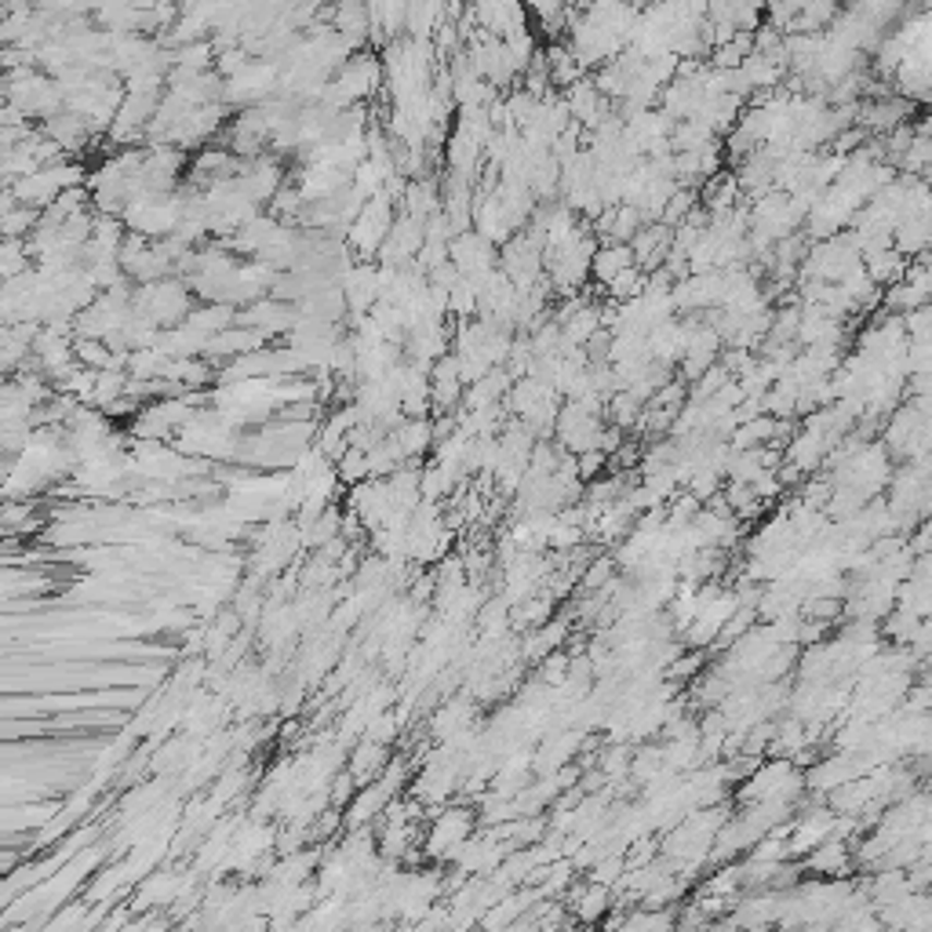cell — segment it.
<instances>
[{
    "mask_svg": "<svg viewBox=\"0 0 932 932\" xmlns=\"http://www.w3.org/2000/svg\"><path fill=\"white\" fill-rule=\"evenodd\" d=\"M598 248H601V241L594 237L590 226H579V230H572L565 241L547 244V280H550V288H558L561 296H572V291H576L583 280L590 277Z\"/></svg>",
    "mask_w": 932,
    "mask_h": 932,
    "instance_id": "1",
    "label": "cell"
},
{
    "mask_svg": "<svg viewBox=\"0 0 932 932\" xmlns=\"http://www.w3.org/2000/svg\"><path fill=\"white\" fill-rule=\"evenodd\" d=\"M805 773L790 762V757H776V762L754 765V773L746 776V784L740 790L743 805H757V801H787V805H798L801 794H805Z\"/></svg>",
    "mask_w": 932,
    "mask_h": 932,
    "instance_id": "2",
    "label": "cell"
},
{
    "mask_svg": "<svg viewBox=\"0 0 932 932\" xmlns=\"http://www.w3.org/2000/svg\"><path fill=\"white\" fill-rule=\"evenodd\" d=\"M470 838H474V812H470V809H459V805H449V809H441L438 816H433V823H430V831H427V838H422V845H427V856H430V860L452 863L455 852H459Z\"/></svg>",
    "mask_w": 932,
    "mask_h": 932,
    "instance_id": "3",
    "label": "cell"
},
{
    "mask_svg": "<svg viewBox=\"0 0 932 932\" xmlns=\"http://www.w3.org/2000/svg\"><path fill=\"white\" fill-rule=\"evenodd\" d=\"M40 135L51 139V143H56V146H62V154H67V150L73 154V150L88 146V139L95 135V128H92L88 121H84V117L70 113V110H62V113L51 117V121L40 124Z\"/></svg>",
    "mask_w": 932,
    "mask_h": 932,
    "instance_id": "4",
    "label": "cell"
},
{
    "mask_svg": "<svg viewBox=\"0 0 932 932\" xmlns=\"http://www.w3.org/2000/svg\"><path fill=\"white\" fill-rule=\"evenodd\" d=\"M386 765H390V746H383V743H375V740H368V736H361V743H357L354 754H350V765H346V773L357 779V787H368V784H375V779L386 773Z\"/></svg>",
    "mask_w": 932,
    "mask_h": 932,
    "instance_id": "5",
    "label": "cell"
},
{
    "mask_svg": "<svg viewBox=\"0 0 932 932\" xmlns=\"http://www.w3.org/2000/svg\"><path fill=\"white\" fill-rule=\"evenodd\" d=\"M637 259H634V248L631 244H601L598 255H594V270L590 277L598 280L601 288H609L616 277H623L626 270H634Z\"/></svg>",
    "mask_w": 932,
    "mask_h": 932,
    "instance_id": "6",
    "label": "cell"
},
{
    "mask_svg": "<svg viewBox=\"0 0 932 932\" xmlns=\"http://www.w3.org/2000/svg\"><path fill=\"white\" fill-rule=\"evenodd\" d=\"M801 871H816L823 877H841L849 871V849H845V838H831L823 841L820 849H812L805 860H801Z\"/></svg>",
    "mask_w": 932,
    "mask_h": 932,
    "instance_id": "7",
    "label": "cell"
},
{
    "mask_svg": "<svg viewBox=\"0 0 932 932\" xmlns=\"http://www.w3.org/2000/svg\"><path fill=\"white\" fill-rule=\"evenodd\" d=\"M572 915H576L579 921H601L605 915H609L612 907V888L609 885H598V882H583V888H576V896H572Z\"/></svg>",
    "mask_w": 932,
    "mask_h": 932,
    "instance_id": "8",
    "label": "cell"
},
{
    "mask_svg": "<svg viewBox=\"0 0 932 932\" xmlns=\"http://www.w3.org/2000/svg\"><path fill=\"white\" fill-rule=\"evenodd\" d=\"M335 474H339V481L343 485H361V481H368L372 478V474H368V455L365 452H357V449H346V455L339 463H335Z\"/></svg>",
    "mask_w": 932,
    "mask_h": 932,
    "instance_id": "9",
    "label": "cell"
},
{
    "mask_svg": "<svg viewBox=\"0 0 932 932\" xmlns=\"http://www.w3.org/2000/svg\"><path fill=\"white\" fill-rule=\"evenodd\" d=\"M397 725H401L397 714H394V710H386V714H379V718H375L372 725H368V732H365V736H368V740H375V743L390 746V743L397 740V732H401Z\"/></svg>",
    "mask_w": 932,
    "mask_h": 932,
    "instance_id": "10",
    "label": "cell"
}]
</instances>
